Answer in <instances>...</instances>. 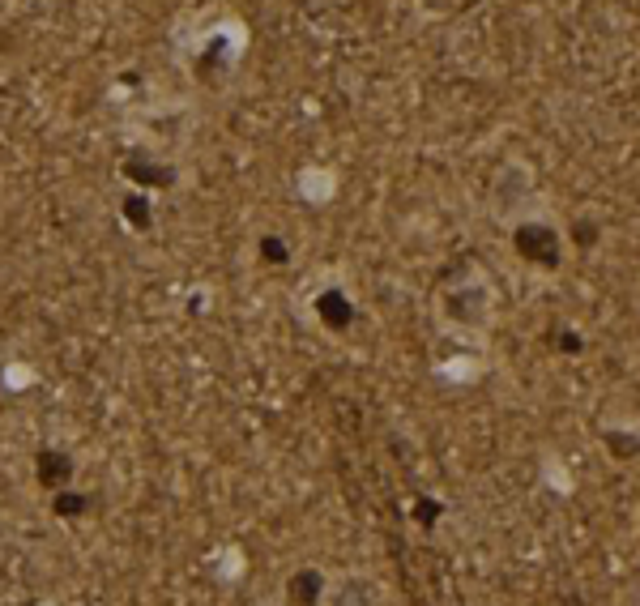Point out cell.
<instances>
[{
  "label": "cell",
  "mask_w": 640,
  "mask_h": 606,
  "mask_svg": "<svg viewBox=\"0 0 640 606\" xmlns=\"http://www.w3.org/2000/svg\"><path fill=\"white\" fill-rule=\"evenodd\" d=\"M436 312L444 329L461 333V338H478V333H487L491 321H495V291L487 278H461V282H444L440 295H436Z\"/></svg>",
  "instance_id": "1"
},
{
  "label": "cell",
  "mask_w": 640,
  "mask_h": 606,
  "mask_svg": "<svg viewBox=\"0 0 640 606\" xmlns=\"http://www.w3.org/2000/svg\"><path fill=\"white\" fill-rule=\"evenodd\" d=\"M261 257H265V261H274V265H282V261H286V248H282V239L265 235V239H261Z\"/></svg>",
  "instance_id": "9"
},
{
  "label": "cell",
  "mask_w": 640,
  "mask_h": 606,
  "mask_svg": "<svg viewBox=\"0 0 640 606\" xmlns=\"http://www.w3.org/2000/svg\"><path fill=\"white\" fill-rule=\"evenodd\" d=\"M512 248H517V257L525 265L542 269V274H555V269L564 265V235H559L551 222H521V227L512 231Z\"/></svg>",
  "instance_id": "2"
},
{
  "label": "cell",
  "mask_w": 640,
  "mask_h": 606,
  "mask_svg": "<svg viewBox=\"0 0 640 606\" xmlns=\"http://www.w3.org/2000/svg\"><path fill=\"white\" fill-rule=\"evenodd\" d=\"M35 470H39V483L64 487V483H69V474H73V461L64 457V453H56V449H43V453L35 457Z\"/></svg>",
  "instance_id": "6"
},
{
  "label": "cell",
  "mask_w": 640,
  "mask_h": 606,
  "mask_svg": "<svg viewBox=\"0 0 640 606\" xmlns=\"http://www.w3.org/2000/svg\"><path fill=\"white\" fill-rule=\"evenodd\" d=\"M124 218L133 227H150V210H146V197H124Z\"/></svg>",
  "instance_id": "8"
},
{
  "label": "cell",
  "mask_w": 640,
  "mask_h": 606,
  "mask_svg": "<svg viewBox=\"0 0 640 606\" xmlns=\"http://www.w3.org/2000/svg\"><path fill=\"white\" fill-rule=\"evenodd\" d=\"M525 5H530V0H525Z\"/></svg>",
  "instance_id": "12"
},
{
  "label": "cell",
  "mask_w": 640,
  "mask_h": 606,
  "mask_svg": "<svg viewBox=\"0 0 640 606\" xmlns=\"http://www.w3.org/2000/svg\"><path fill=\"white\" fill-rule=\"evenodd\" d=\"M329 594V577L320 568H299L291 572V581H286V598L295 606H320Z\"/></svg>",
  "instance_id": "3"
},
{
  "label": "cell",
  "mask_w": 640,
  "mask_h": 606,
  "mask_svg": "<svg viewBox=\"0 0 640 606\" xmlns=\"http://www.w3.org/2000/svg\"><path fill=\"white\" fill-rule=\"evenodd\" d=\"M320 606H376V589L367 585L359 572H346V577L329 581V594Z\"/></svg>",
  "instance_id": "4"
},
{
  "label": "cell",
  "mask_w": 640,
  "mask_h": 606,
  "mask_svg": "<svg viewBox=\"0 0 640 606\" xmlns=\"http://www.w3.org/2000/svg\"><path fill=\"white\" fill-rule=\"evenodd\" d=\"M316 316H320V325L333 329V333H346L350 325H355V303L346 299V291H320L316 295Z\"/></svg>",
  "instance_id": "5"
},
{
  "label": "cell",
  "mask_w": 640,
  "mask_h": 606,
  "mask_svg": "<svg viewBox=\"0 0 640 606\" xmlns=\"http://www.w3.org/2000/svg\"><path fill=\"white\" fill-rule=\"evenodd\" d=\"M82 496H56V513H64V517H77L82 513Z\"/></svg>",
  "instance_id": "10"
},
{
  "label": "cell",
  "mask_w": 640,
  "mask_h": 606,
  "mask_svg": "<svg viewBox=\"0 0 640 606\" xmlns=\"http://www.w3.org/2000/svg\"><path fill=\"white\" fill-rule=\"evenodd\" d=\"M133 180H141V184H171V171L163 167L158 171V163H150L146 154H128V167H124Z\"/></svg>",
  "instance_id": "7"
},
{
  "label": "cell",
  "mask_w": 640,
  "mask_h": 606,
  "mask_svg": "<svg viewBox=\"0 0 640 606\" xmlns=\"http://www.w3.org/2000/svg\"><path fill=\"white\" fill-rule=\"evenodd\" d=\"M572 239H576V244H581V248H589V244H594V222H581Z\"/></svg>",
  "instance_id": "11"
}]
</instances>
